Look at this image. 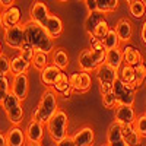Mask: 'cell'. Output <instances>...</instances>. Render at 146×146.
Returning <instances> with one entry per match:
<instances>
[{
    "label": "cell",
    "instance_id": "6da1fadb",
    "mask_svg": "<svg viewBox=\"0 0 146 146\" xmlns=\"http://www.w3.org/2000/svg\"><path fill=\"white\" fill-rule=\"evenodd\" d=\"M57 111H58V104H57L56 92L51 91V89H47L42 94L41 101H40L38 107H36V110L32 114V120L38 121L41 124H47Z\"/></svg>",
    "mask_w": 146,
    "mask_h": 146
},
{
    "label": "cell",
    "instance_id": "7a4b0ae2",
    "mask_svg": "<svg viewBox=\"0 0 146 146\" xmlns=\"http://www.w3.org/2000/svg\"><path fill=\"white\" fill-rule=\"evenodd\" d=\"M67 126H69V118L67 114L62 110L51 117V120L47 123V133L50 135L51 140L54 143H58L67 136Z\"/></svg>",
    "mask_w": 146,
    "mask_h": 146
},
{
    "label": "cell",
    "instance_id": "3957f363",
    "mask_svg": "<svg viewBox=\"0 0 146 146\" xmlns=\"http://www.w3.org/2000/svg\"><path fill=\"white\" fill-rule=\"evenodd\" d=\"M23 28H25V42L29 44L34 50H38L42 41L50 36L42 25H40V23H36L31 19L27 23H23Z\"/></svg>",
    "mask_w": 146,
    "mask_h": 146
},
{
    "label": "cell",
    "instance_id": "277c9868",
    "mask_svg": "<svg viewBox=\"0 0 146 146\" xmlns=\"http://www.w3.org/2000/svg\"><path fill=\"white\" fill-rule=\"evenodd\" d=\"M95 72H96V78H98L100 86H101V94H105L108 91H113V83L118 78V70L111 67L107 63H104Z\"/></svg>",
    "mask_w": 146,
    "mask_h": 146
},
{
    "label": "cell",
    "instance_id": "5b68a950",
    "mask_svg": "<svg viewBox=\"0 0 146 146\" xmlns=\"http://www.w3.org/2000/svg\"><path fill=\"white\" fill-rule=\"evenodd\" d=\"M113 92L117 96L118 105H133L135 102V89L117 78L113 83Z\"/></svg>",
    "mask_w": 146,
    "mask_h": 146
},
{
    "label": "cell",
    "instance_id": "8992f818",
    "mask_svg": "<svg viewBox=\"0 0 146 146\" xmlns=\"http://www.w3.org/2000/svg\"><path fill=\"white\" fill-rule=\"evenodd\" d=\"M5 42L15 50H21V47L25 44V28L23 25H16L5 29Z\"/></svg>",
    "mask_w": 146,
    "mask_h": 146
},
{
    "label": "cell",
    "instance_id": "52a82bcc",
    "mask_svg": "<svg viewBox=\"0 0 146 146\" xmlns=\"http://www.w3.org/2000/svg\"><path fill=\"white\" fill-rule=\"evenodd\" d=\"M28 88H29L28 86V76L25 75V73H21V75L13 76V80H12V83H10V92L15 96H18L21 101L27 100Z\"/></svg>",
    "mask_w": 146,
    "mask_h": 146
},
{
    "label": "cell",
    "instance_id": "ba28073f",
    "mask_svg": "<svg viewBox=\"0 0 146 146\" xmlns=\"http://www.w3.org/2000/svg\"><path fill=\"white\" fill-rule=\"evenodd\" d=\"M114 121L120 124H135L136 114L131 105H118L114 113Z\"/></svg>",
    "mask_w": 146,
    "mask_h": 146
},
{
    "label": "cell",
    "instance_id": "9c48e42d",
    "mask_svg": "<svg viewBox=\"0 0 146 146\" xmlns=\"http://www.w3.org/2000/svg\"><path fill=\"white\" fill-rule=\"evenodd\" d=\"M21 18H22V12L18 6H10L7 9H5L3 12V19H2V27L5 29L16 27L21 23Z\"/></svg>",
    "mask_w": 146,
    "mask_h": 146
},
{
    "label": "cell",
    "instance_id": "30bf717a",
    "mask_svg": "<svg viewBox=\"0 0 146 146\" xmlns=\"http://www.w3.org/2000/svg\"><path fill=\"white\" fill-rule=\"evenodd\" d=\"M107 145L108 146H127L121 133V124L113 121L107 131Z\"/></svg>",
    "mask_w": 146,
    "mask_h": 146
},
{
    "label": "cell",
    "instance_id": "8fae6325",
    "mask_svg": "<svg viewBox=\"0 0 146 146\" xmlns=\"http://www.w3.org/2000/svg\"><path fill=\"white\" fill-rule=\"evenodd\" d=\"M48 16H50V12H48L47 5L44 2H41V0H36L31 7V21H34V22L44 27V23L48 19Z\"/></svg>",
    "mask_w": 146,
    "mask_h": 146
},
{
    "label": "cell",
    "instance_id": "7c38bea8",
    "mask_svg": "<svg viewBox=\"0 0 146 146\" xmlns=\"http://www.w3.org/2000/svg\"><path fill=\"white\" fill-rule=\"evenodd\" d=\"M78 64L80 67L82 72H95L100 66L96 64V62L92 57V53H91V48H86V50H82L79 57H78Z\"/></svg>",
    "mask_w": 146,
    "mask_h": 146
},
{
    "label": "cell",
    "instance_id": "4fadbf2b",
    "mask_svg": "<svg viewBox=\"0 0 146 146\" xmlns=\"http://www.w3.org/2000/svg\"><path fill=\"white\" fill-rule=\"evenodd\" d=\"M44 29L47 31V34L50 35L53 40L58 38L63 32V22L57 15H50L44 23Z\"/></svg>",
    "mask_w": 146,
    "mask_h": 146
},
{
    "label": "cell",
    "instance_id": "5bb4252c",
    "mask_svg": "<svg viewBox=\"0 0 146 146\" xmlns=\"http://www.w3.org/2000/svg\"><path fill=\"white\" fill-rule=\"evenodd\" d=\"M76 146H92L95 140V133L92 127H82L79 131L75 133L73 136Z\"/></svg>",
    "mask_w": 146,
    "mask_h": 146
},
{
    "label": "cell",
    "instance_id": "9a60e30c",
    "mask_svg": "<svg viewBox=\"0 0 146 146\" xmlns=\"http://www.w3.org/2000/svg\"><path fill=\"white\" fill-rule=\"evenodd\" d=\"M7 146H25L27 145V135L19 126H13L9 129L7 135Z\"/></svg>",
    "mask_w": 146,
    "mask_h": 146
},
{
    "label": "cell",
    "instance_id": "2e32d148",
    "mask_svg": "<svg viewBox=\"0 0 146 146\" xmlns=\"http://www.w3.org/2000/svg\"><path fill=\"white\" fill-rule=\"evenodd\" d=\"M25 135H27V139L29 142H40L41 143V140L44 137V126L41 123H38V121L31 120L27 126Z\"/></svg>",
    "mask_w": 146,
    "mask_h": 146
},
{
    "label": "cell",
    "instance_id": "e0dca14e",
    "mask_svg": "<svg viewBox=\"0 0 146 146\" xmlns=\"http://www.w3.org/2000/svg\"><path fill=\"white\" fill-rule=\"evenodd\" d=\"M121 133L127 146H139L140 145V135L137 133L135 124H121Z\"/></svg>",
    "mask_w": 146,
    "mask_h": 146
},
{
    "label": "cell",
    "instance_id": "ac0fdd59",
    "mask_svg": "<svg viewBox=\"0 0 146 146\" xmlns=\"http://www.w3.org/2000/svg\"><path fill=\"white\" fill-rule=\"evenodd\" d=\"M63 70H60L57 66L54 64H48L47 67H44L41 70V82L44 85H47V86H53L56 79L58 78V75L62 73Z\"/></svg>",
    "mask_w": 146,
    "mask_h": 146
},
{
    "label": "cell",
    "instance_id": "d6986e66",
    "mask_svg": "<svg viewBox=\"0 0 146 146\" xmlns=\"http://www.w3.org/2000/svg\"><path fill=\"white\" fill-rule=\"evenodd\" d=\"M114 29H115V32H117V35H118L120 41L127 42V41L131 38L133 27H131L130 21H127V19H120V21L117 22V25H115Z\"/></svg>",
    "mask_w": 146,
    "mask_h": 146
},
{
    "label": "cell",
    "instance_id": "ffe728a7",
    "mask_svg": "<svg viewBox=\"0 0 146 146\" xmlns=\"http://www.w3.org/2000/svg\"><path fill=\"white\" fill-rule=\"evenodd\" d=\"M105 63L110 64L114 69H120L124 63V57H123V50L118 47V48H114V50H108L107 51V58H105Z\"/></svg>",
    "mask_w": 146,
    "mask_h": 146
},
{
    "label": "cell",
    "instance_id": "44dd1931",
    "mask_svg": "<svg viewBox=\"0 0 146 146\" xmlns=\"http://www.w3.org/2000/svg\"><path fill=\"white\" fill-rule=\"evenodd\" d=\"M91 53L92 57L96 62V64L101 66L105 63V58H107V50L105 47L102 45V41L100 40H92V45H91Z\"/></svg>",
    "mask_w": 146,
    "mask_h": 146
},
{
    "label": "cell",
    "instance_id": "7402d4cb",
    "mask_svg": "<svg viewBox=\"0 0 146 146\" xmlns=\"http://www.w3.org/2000/svg\"><path fill=\"white\" fill-rule=\"evenodd\" d=\"M102 21H105L104 13H101V12H98V10L89 12L86 21H85V31H86L89 35H92V32L96 29V27H98Z\"/></svg>",
    "mask_w": 146,
    "mask_h": 146
},
{
    "label": "cell",
    "instance_id": "603a6c76",
    "mask_svg": "<svg viewBox=\"0 0 146 146\" xmlns=\"http://www.w3.org/2000/svg\"><path fill=\"white\" fill-rule=\"evenodd\" d=\"M31 67L29 62H25L21 56H15L10 58V73L12 75H21V73H27Z\"/></svg>",
    "mask_w": 146,
    "mask_h": 146
},
{
    "label": "cell",
    "instance_id": "cb8c5ba5",
    "mask_svg": "<svg viewBox=\"0 0 146 146\" xmlns=\"http://www.w3.org/2000/svg\"><path fill=\"white\" fill-rule=\"evenodd\" d=\"M123 57H124V63L130 66H136L142 63V54L139 53V50H136L131 45H127L123 50Z\"/></svg>",
    "mask_w": 146,
    "mask_h": 146
},
{
    "label": "cell",
    "instance_id": "d4e9b609",
    "mask_svg": "<svg viewBox=\"0 0 146 146\" xmlns=\"http://www.w3.org/2000/svg\"><path fill=\"white\" fill-rule=\"evenodd\" d=\"M118 78L123 80L124 83L130 85L133 88V83H135V78H136V73H135V66H130V64H123L118 69Z\"/></svg>",
    "mask_w": 146,
    "mask_h": 146
},
{
    "label": "cell",
    "instance_id": "484cf974",
    "mask_svg": "<svg viewBox=\"0 0 146 146\" xmlns=\"http://www.w3.org/2000/svg\"><path fill=\"white\" fill-rule=\"evenodd\" d=\"M6 115H7V120H9V123L12 126H19L22 123V120H23V107L22 104L13 107L12 110H9V111H6Z\"/></svg>",
    "mask_w": 146,
    "mask_h": 146
},
{
    "label": "cell",
    "instance_id": "4316f807",
    "mask_svg": "<svg viewBox=\"0 0 146 146\" xmlns=\"http://www.w3.org/2000/svg\"><path fill=\"white\" fill-rule=\"evenodd\" d=\"M53 64L57 66L60 70H64L69 66V56L63 48H57L53 53Z\"/></svg>",
    "mask_w": 146,
    "mask_h": 146
},
{
    "label": "cell",
    "instance_id": "83f0119b",
    "mask_svg": "<svg viewBox=\"0 0 146 146\" xmlns=\"http://www.w3.org/2000/svg\"><path fill=\"white\" fill-rule=\"evenodd\" d=\"M120 38L115 32V29H110L108 34L102 38V45L105 47V50H114V48H118L120 47Z\"/></svg>",
    "mask_w": 146,
    "mask_h": 146
},
{
    "label": "cell",
    "instance_id": "f1b7e54d",
    "mask_svg": "<svg viewBox=\"0 0 146 146\" xmlns=\"http://www.w3.org/2000/svg\"><path fill=\"white\" fill-rule=\"evenodd\" d=\"M53 88H54V91L58 92V94H64L66 91L72 89L70 82H69V76L66 75L64 72H62V73L58 75V78L56 79V82H54V85H53Z\"/></svg>",
    "mask_w": 146,
    "mask_h": 146
},
{
    "label": "cell",
    "instance_id": "f546056e",
    "mask_svg": "<svg viewBox=\"0 0 146 146\" xmlns=\"http://www.w3.org/2000/svg\"><path fill=\"white\" fill-rule=\"evenodd\" d=\"M31 64L34 66V69H36V70L41 72L44 67L48 66V54H45V53H42V51H35Z\"/></svg>",
    "mask_w": 146,
    "mask_h": 146
},
{
    "label": "cell",
    "instance_id": "4dcf8cb0",
    "mask_svg": "<svg viewBox=\"0 0 146 146\" xmlns=\"http://www.w3.org/2000/svg\"><path fill=\"white\" fill-rule=\"evenodd\" d=\"M118 6V0H96V10L101 13L114 12Z\"/></svg>",
    "mask_w": 146,
    "mask_h": 146
},
{
    "label": "cell",
    "instance_id": "1f68e13d",
    "mask_svg": "<svg viewBox=\"0 0 146 146\" xmlns=\"http://www.w3.org/2000/svg\"><path fill=\"white\" fill-rule=\"evenodd\" d=\"M129 9H130V15L133 18H143V15L146 13V5L142 2V0H135L129 5Z\"/></svg>",
    "mask_w": 146,
    "mask_h": 146
},
{
    "label": "cell",
    "instance_id": "d6a6232c",
    "mask_svg": "<svg viewBox=\"0 0 146 146\" xmlns=\"http://www.w3.org/2000/svg\"><path fill=\"white\" fill-rule=\"evenodd\" d=\"M135 73H136V78H135V83H133V89H137L140 85L146 80V64L142 62L139 64L135 66Z\"/></svg>",
    "mask_w": 146,
    "mask_h": 146
},
{
    "label": "cell",
    "instance_id": "836d02e7",
    "mask_svg": "<svg viewBox=\"0 0 146 146\" xmlns=\"http://www.w3.org/2000/svg\"><path fill=\"white\" fill-rule=\"evenodd\" d=\"M102 105H104L107 110H111V108H117V107H118L117 96L114 95L113 91H108V92L102 94Z\"/></svg>",
    "mask_w": 146,
    "mask_h": 146
},
{
    "label": "cell",
    "instance_id": "e575fe53",
    "mask_svg": "<svg viewBox=\"0 0 146 146\" xmlns=\"http://www.w3.org/2000/svg\"><path fill=\"white\" fill-rule=\"evenodd\" d=\"M108 31H110V27H108V22L107 21H102L98 27H96V29L92 32V35H91V38L92 40H100V41H102V38L108 34Z\"/></svg>",
    "mask_w": 146,
    "mask_h": 146
},
{
    "label": "cell",
    "instance_id": "d590c367",
    "mask_svg": "<svg viewBox=\"0 0 146 146\" xmlns=\"http://www.w3.org/2000/svg\"><path fill=\"white\" fill-rule=\"evenodd\" d=\"M19 104H22V101L18 98V96H15L12 92L7 94V96H6V98L3 100V102H2L5 111H9V110H12L13 107H16V105H19Z\"/></svg>",
    "mask_w": 146,
    "mask_h": 146
},
{
    "label": "cell",
    "instance_id": "8d00e7d4",
    "mask_svg": "<svg viewBox=\"0 0 146 146\" xmlns=\"http://www.w3.org/2000/svg\"><path fill=\"white\" fill-rule=\"evenodd\" d=\"M92 85V79L88 72H80V92H86L88 89H91Z\"/></svg>",
    "mask_w": 146,
    "mask_h": 146
},
{
    "label": "cell",
    "instance_id": "74e56055",
    "mask_svg": "<svg viewBox=\"0 0 146 146\" xmlns=\"http://www.w3.org/2000/svg\"><path fill=\"white\" fill-rule=\"evenodd\" d=\"M135 127L140 135V137H146V115L145 114L137 117V120L135 121Z\"/></svg>",
    "mask_w": 146,
    "mask_h": 146
},
{
    "label": "cell",
    "instance_id": "f35d334b",
    "mask_svg": "<svg viewBox=\"0 0 146 146\" xmlns=\"http://www.w3.org/2000/svg\"><path fill=\"white\" fill-rule=\"evenodd\" d=\"M69 82H70V86H72L73 91L80 92V72L70 75V76H69Z\"/></svg>",
    "mask_w": 146,
    "mask_h": 146
},
{
    "label": "cell",
    "instance_id": "ab89813d",
    "mask_svg": "<svg viewBox=\"0 0 146 146\" xmlns=\"http://www.w3.org/2000/svg\"><path fill=\"white\" fill-rule=\"evenodd\" d=\"M21 53H19V56L23 58V60H25V62H32V57H34V53H35V50H34V48H31V47H22L21 48V50H19Z\"/></svg>",
    "mask_w": 146,
    "mask_h": 146
},
{
    "label": "cell",
    "instance_id": "60d3db41",
    "mask_svg": "<svg viewBox=\"0 0 146 146\" xmlns=\"http://www.w3.org/2000/svg\"><path fill=\"white\" fill-rule=\"evenodd\" d=\"M0 72L5 73V75H9L10 73V60L5 54L0 56Z\"/></svg>",
    "mask_w": 146,
    "mask_h": 146
},
{
    "label": "cell",
    "instance_id": "b9f144b4",
    "mask_svg": "<svg viewBox=\"0 0 146 146\" xmlns=\"http://www.w3.org/2000/svg\"><path fill=\"white\" fill-rule=\"evenodd\" d=\"M56 146H76V145H75V140H73V137L66 136L63 140H60L58 143H56Z\"/></svg>",
    "mask_w": 146,
    "mask_h": 146
},
{
    "label": "cell",
    "instance_id": "7bdbcfd3",
    "mask_svg": "<svg viewBox=\"0 0 146 146\" xmlns=\"http://www.w3.org/2000/svg\"><path fill=\"white\" fill-rule=\"evenodd\" d=\"M85 3H86V7H88L89 12L96 10V0H85Z\"/></svg>",
    "mask_w": 146,
    "mask_h": 146
},
{
    "label": "cell",
    "instance_id": "ee69618b",
    "mask_svg": "<svg viewBox=\"0 0 146 146\" xmlns=\"http://www.w3.org/2000/svg\"><path fill=\"white\" fill-rule=\"evenodd\" d=\"M13 2H15V0H0V6L5 7V9H7V7H10V6H13Z\"/></svg>",
    "mask_w": 146,
    "mask_h": 146
},
{
    "label": "cell",
    "instance_id": "f6af8a7d",
    "mask_svg": "<svg viewBox=\"0 0 146 146\" xmlns=\"http://www.w3.org/2000/svg\"><path fill=\"white\" fill-rule=\"evenodd\" d=\"M140 36H142V42L146 45V21L143 23V27H142V32H140Z\"/></svg>",
    "mask_w": 146,
    "mask_h": 146
},
{
    "label": "cell",
    "instance_id": "bcb514c9",
    "mask_svg": "<svg viewBox=\"0 0 146 146\" xmlns=\"http://www.w3.org/2000/svg\"><path fill=\"white\" fill-rule=\"evenodd\" d=\"M0 146H7V139L3 133H0Z\"/></svg>",
    "mask_w": 146,
    "mask_h": 146
},
{
    "label": "cell",
    "instance_id": "7dc6e473",
    "mask_svg": "<svg viewBox=\"0 0 146 146\" xmlns=\"http://www.w3.org/2000/svg\"><path fill=\"white\" fill-rule=\"evenodd\" d=\"M3 9H2V6H0V27H2V19H3Z\"/></svg>",
    "mask_w": 146,
    "mask_h": 146
},
{
    "label": "cell",
    "instance_id": "c3c4849f",
    "mask_svg": "<svg viewBox=\"0 0 146 146\" xmlns=\"http://www.w3.org/2000/svg\"><path fill=\"white\" fill-rule=\"evenodd\" d=\"M28 146H41V143L40 142H29Z\"/></svg>",
    "mask_w": 146,
    "mask_h": 146
},
{
    "label": "cell",
    "instance_id": "681fc988",
    "mask_svg": "<svg viewBox=\"0 0 146 146\" xmlns=\"http://www.w3.org/2000/svg\"><path fill=\"white\" fill-rule=\"evenodd\" d=\"M6 76H7V75H5V73H2V72H0V82H2V80H3Z\"/></svg>",
    "mask_w": 146,
    "mask_h": 146
},
{
    "label": "cell",
    "instance_id": "f907efd6",
    "mask_svg": "<svg viewBox=\"0 0 146 146\" xmlns=\"http://www.w3.org/2000/svg\"><path fill=\"white\" fill-rule=\"evenodd\" d=\"M131 2H135V0H126V3H129V5H130Z\"/></svg>",
    "mask_w": 146,
    "mask_h": 146
},
{
    "label": "cell",
    "instance_id": "816d5d0a",
    "mask_svg": "<svg viewBox=\"0 0 146 146\" xmlns=\"http://www.w3.org/2000/svg\"><path fill=\"white\" fill-rule=\"evenodd\" d=\"M2 50L3 48H2V42H0V56H2Z\"/></svg>",
    "mask_w": 146,
    "mask_h": 146
},
{
    "label": "cell",
    "instance_id": "f5cc1de1",
    "mask_svg": "<svg viewBox=\"0 0 146 146\" xmlns=\"http://www.w3.org/2000/svg\"><path fill=\"white\" fill-rule=\"evenodd\" d=\"M58 2H62V3H66V2H67V0H58Z\"/></svg>",
    "mask_w": 146,
    "mask_h": 146
},
{
    "label": "cell",
    "instance_id": "db71d44e",
    "mask_svg": "<svg viewBox=\"0 0 146 146\" xmlns=\"http://www.w3.org/2000/svg\"><path fill=\"white\" fill-rule=\"evenodd\" d=\"M142 2H143V3H145V5H146V0H142Z\"/></svg>",
    "mask_w": 146,
    "mask_h": 146
},
{
    "label": "cell",
    "instance_id": "11a10c76",
    "mask_svg": "<svg viewBox=\"0 0 146 146\" xmlns=\"http://www.w3.org/2000/svg\"><path fill=\"white\" fill-rule=\"evenodd\" d=\"M79 2H85V0H79Z\"/></svg>",
    "mask_w": 146,
    "mask_h": 146
},
{
    "label": "cell",
    "instance_id": "9f6ffc18",
    "mask_svg": "<svg viewBox=\"0 0 146 146\" xmlns=\"http://www.w3.org/2000/svg\"><path fill=\"white\" fill-rule=\"evenodd\" d=\"M145 115H146V113H145Z\"/></svg>",
    "mask_w": 146,
    "mask_h": 146
},
{
    "label": "cell",
    "instance_id": "6f0895ef",
    "mask_svg": "<svg viewBox=\"0 0 146 146\" xmlns=\"http://www.w3.org/2000/svg\"><path fill=\"white\" fill-rule=\"evenodd\" d=\"M105 146H108V145H105Z\"/></svg>",
    "mask_w": 146,
    "mask_h": 146
}]
</instances>
